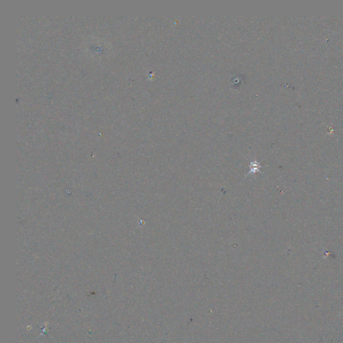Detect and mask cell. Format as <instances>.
Here are the masks:
<instances>
[{
  "mask_svg": "<svg viewBox=\"0 0 343 343\" xmlns=\"http://www.w3.org/2000/svg\"><path fill=\"white\" fill-rule=\"evenodd\" d=\"M249 167H250V171L248 172V175H249V174H255L256 172H261L260 168H261V166L256 161H253L251 162Z\"/></svg>",
  "mask_w": 343,
  "mask_h": 343,
  "instance_id": "1",
  "label": "cell"
}]
</instances>
